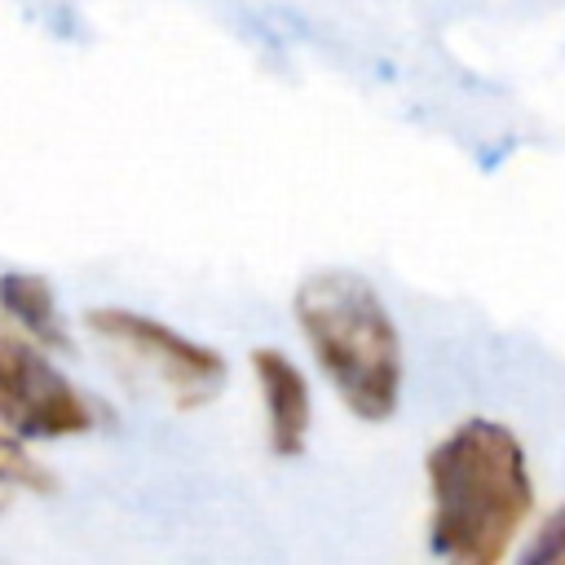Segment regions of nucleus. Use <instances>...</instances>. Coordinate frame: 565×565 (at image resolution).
I'll return each instance as SVG.
<instances>
[{"label":"nucleus","mask_w":565,"mask_h":565,"mask_svg":"<svg viewBox=\"0 0 565 565\" xmlns=\"http://www.w3.org/2000/svg\"><path fill=\"white\" fill-rule=\"evenodd\" d=\"M433 516L428 547L459 565H494L534 512L525 446L499 419L455 424L424 459Z\"/></svg>","instance_id":"1"},{"label":"nucleus","mask_w":565,"mask_h":565,"mask_svg":"<svg viewBox=\"0 0 565 565\" xmlns=\"http://www.w3.org/2000/svg\"><path fill=\"white\" fill-rule=\"evenodd\" d=\"M291 309L344 411L362 424L393 419L402 402V335L380 291L362 274L322 269L300 282Z\"/></svg>","instance_id":"2"},{"label":"nucleus","mask_w":565,"mask_h":565,"mask_svg":"<svg viewBox=\"0 0 565 565\" xmlns=\"http://www.w3.org/2000/svg\"><path fill=\"white\" fill-rule=\"evenodd\" d=\"M84 327L106 349H115L128 366L150 375L168 393V402L181 406V411L212 402L225 384L230 366L212 344H199V340L163 327L150 313H137V309H124V305H102V309L84 313Z\"/></svg>","instance_id":"3"},{"label":"nucleus","mask_w":565,"mask_h":565,"mask_svg":"<svg viewBox=\"0 0 565 565\" xmlns=\"http://www.w3.org/2000/svg\"><path fill=\"white\" fill-rule=\"evenodd\" d=\"M18 322H0V424L26 437H75L88 433L97 411L93 402L40 353Z\"/></svg>","instance_id":"4"},{"label":"nucleus","mask_w":565,"mask_h":565,"mask_svg":"<svg viewBox=\"0 0 565 565\" xmlns=\"http://www.w3.org/2000/svg\"><path fill=\"white\" fill-rule=\"evenodd\" d=\"M252 375H256V388H260V402H265L269 450L278 459L305 455L309 419H313L305 371L282 349H252Z\"/></svg>","instance_id":"5"},{"label":"nucleus","mask_w":565,"mask_h":565,"mask_svg":"<svg viewBox=\"0 0 565 565\" xmlns=\"http://www.w3.org/2000/svg\"><path fill=\"white\" fill-rule=\"evenodd\" d=\"M0 309L9 322H18L35 344L44 349H71V335H66V322L57 313V300H53V287L49 278L40 274H26V269H9L0 274Z\"/></svg>","instance_id":"6"},{"label":"nucleus","mask_w":565,"mask_h":565,"mask_svg":"<svg viewBox=\"0 0 565 565\" xmlns=\"http://www.w3.org/2000/svg\"><path fill=\"white\" fill-rule=\"evenodd\" d=\"M4 486L44 494V490H53V472H49L18 437H9V433L0 428V490H4Z\"/></svg>","instance_id":"7"},{"label":"nucleus","mask_w":565,"mask_h":565,"mask_svg":"<svg viewBox=\"0 0 565 565\" xmlns=\"http://www.w3.org/2000/svg\"><path fill=\"white\" fill-rule=\"evenodd\" d=\"M565 565V503L539 525L534 543L525 547V565Z\"/></svg>","instance_id":"8"}]
</instances>
